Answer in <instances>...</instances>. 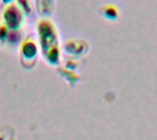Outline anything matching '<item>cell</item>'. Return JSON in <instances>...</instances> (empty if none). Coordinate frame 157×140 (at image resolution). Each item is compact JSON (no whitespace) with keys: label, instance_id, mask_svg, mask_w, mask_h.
<instances>
[{"label":"cell","instance_id":"obj_1","mask_svg":"<svg viewBox=\"0 0 157 140\" xmlns=\"http://www.w3.org/2000/svg\"><path fill=\"white\" fill-rule=\"evenodd\" d=\"M22 10L14 4H8L3 11V18L9 29H18L23 23Z\"/></svg>","mask_w":157,"mask_h":140},{"label":"cell","instance_id":"obj_2","mask_svg":"<svg viewBox=\"0 0 157 140\" xmlns=\"http://www.w3.org/2000/svg\"><path fill=\"white\" fill-rule=\"evenodd\" d=\"M38 28L43 49L48 50L49 46H51L52 50L55 49L56 47H52V43L56 42V34L52 23L48 20H41L38 25Z\"/></svg>","mask_w":157,"mask_h":140},{"label":"cell","instance_id":"obj_3","mask_svg":"<svg viewBox=\"0 0 157 140\" xmlns=\"http://www.w3.org/2000/svg\"><path fill=\"white\" fill-rule=\"evenodd\" d=\"M21 50H22L23 56L25 58H28V59L34 58L37 54V46L31 40L25 41L21 47Z\"/></svg>","mask_w":157,"mask_h":140},{"label":"cell","instance_id":"obj_4","mask_svg":"<svg viewBox=\"0 0 157 140\" xmlns=\"http://www.w3.org/2000/svg\"><path fill=\"white\" fill-rule=\"evenodd\" d=\"M6 39L8 40V42L12 44H16L20 39V33L17 29H9Z\"/></svg>","mask_w":157,"mask_h":140},{"label":"cell","instance_id":"obj_5","mask_svg":"<svg viewBox=\"0 0 157 140\" xmlns=\"http://www.w3.org/2000/svg\"><path fill=\"white\" fill-rule=\"evenodd\" d=\"M17 2L20 6L21 10L24 11L26 14L31 13V5L29 0H17Z\"/></svg>","mask_w":157,"mask_h":140},{"label":"cell","instance_id":"obj_6","mask_svg":"<svg viewBox=\"0 0 157 140\" xmlns=\"http://www.w3.org/2000/svg\"><path fill=\"white\" fill-rule=\"evenodd\" d=\"M8 31H9V28L6 25H0V39L1 40L6 39Z\"/></svg>","mask_w":157,"mask_h":140},{"label":"cell","instance_id":"obj_7","mask_svg":"<svg viewBox=\"0 0 157 140\" xmlns=\"http://www.w3.org/2000/svg\"><path fill=\"white\" fill-rule=\"evenodd\" d=\"M104 13L108 16V17H110V16H114L115 13H116V10H115V7H110V6H106L105 7V11Z\"/></svg>","mask_w":157,"mask_h":140},{"label":"cell","instance_id":"obj_8","mask_svg":"<svg viewBox=\"0 0 157 140\" xmlns=\"http://www.w3.org/2000/svg\"><path fill=\"white\" fill-rule=\"evenodd\" d=\"M2 1H3V3H4V4L8 5V4H11V2H12L13 0H2Z\"/></svg>","mask_w":157,"mask_h":140}]
</instances>
